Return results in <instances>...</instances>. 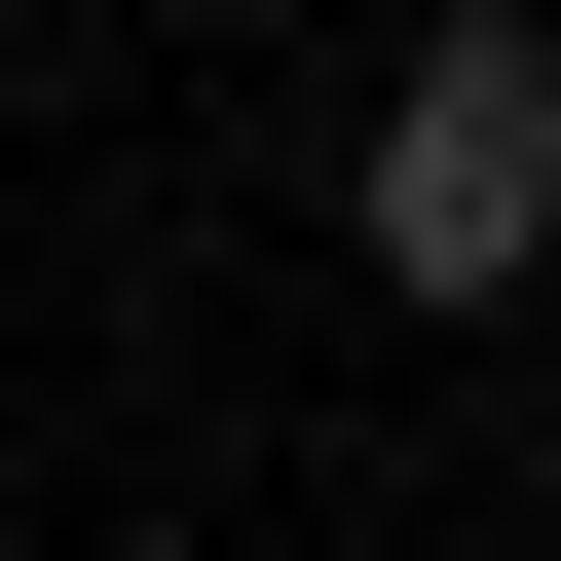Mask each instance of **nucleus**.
Returning <instances> with one entry per match:
<instances>
[{"label":"nucleus","mask_w":561,"mask_h":561,"mask_svg":"<svg viewBox=\"0 0 561 561\" xmlns=\"http://www.w3.org/2000/svg\"><path fill=\"white\" fill-rule=\"evenodd\" d=\"M375 262H412V300H524V262H561V38H412V113H375Z\"/></svg>","instance_id":"nucleus-1"}]
</instances>
